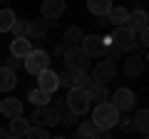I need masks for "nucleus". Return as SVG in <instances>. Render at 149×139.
I'll use <instances>...</instances> for the list:
<instances>
[{"label":"nucleus","instance_id":"f257e3e1","mask_svg":"<svg viewBox=\"0 0 149 139\" xmlns=\"http://www.w3.org/2000/svg\"><path fill=\"white\" fill-rule=\"evenodd\" d=\"M117 119H119V112L112 107L109 102H100V104H95L92 124H95L97 129H112V127H117Z\"/></svg>","mask_w":149,"mask_h":139},{"label":"nucleus","instance_id":"f03ea898","mask_svg":"<svg viewBox=\"0 0 149 139\" xmlns=\"http://www.w3.org/2000/svg\"><path fill=\"white\" fill-rule=\"evenodd\" d=\"M65 70L77 75V72H87L90 70V57L82 52V47H67L65 50Z\"/></svg>","mask_w":149,"mask_h":139},{"label":"nucleus","instance_id":"7ed1b4c3","mask_svg":"<svg viewBox=\"0 0 149 139\" xmlns=\"http://www.w3.org/2000/svg\"><path fill=\"white\" fill-rule=\"evenodd\" d=\"M22 67L30 72V75H40L42 70L50 67V52H45V50H30V52L22 57Z\"/></svg>","mask_w":149,"mask_h":139},{"label":"nucleus","instance_id":"20e7f679","mask_svg":"<svg viewBox=\"0 0 149 139\" xmlns=\"http://www.w3.org/2000/svg\"><path fill=\"white\" fill-rule=\"evenodd\" d=\"M109 42H112V35H85L80 47L87 57H102V52Z\"/></svg>","mask_w":149,"mask_h":139},{"label":"nucleus","instance_id":"39448f33","mask_svg":"<svg viewBox=\"0 0 149 139\" xmlns=\"http://www.w3.org/2000/svg\"><path fill=\"white\" fill-rule=\"evenodd\" d=\"M65 104H67V109L74 117H80V114H85L90 109V99H87L85 90H77V87H70L67 97H65Z\"/></svg>","mask_w":149,"mask_h":139},{"label":"nucleus","instance_id":"423d86ee","mask_svg":"<svg viewBox=\"0 0 149 139\" xmlns=\"http://www.w3.org/2000/svg\"><path fill=\"white\" fill-rule=\"evenodd\" d=\"M107 102H109V104L117 109V112H132L134 104H137V97H134L132 90H127V87H119V90H114L112 99H107Z\"/></svg>","mask_w":149,"mask_h":139},{"label":"nucleus","instance_id":"0eeeda50","mask_svg":"<svg viewBox=\"0 0 149 139\" xmlns=\"http://www.w3.org/2000/svg\"><path fill=\"white\" fill-rule=\"evenodd\" d=\"M112 42L117 45L122 52H127V50H132V52H134V47H137V35H134L127 25H119V27H114Z\"/></svg>","mask_w":149,"mask_h":139},{"label":"nucleus","instance_id":"6e6552de","mask_svg":"<svg viewBox=\"0 0 149 139\" xmlns=\"http://www.w3.org/2000/svg\"><path fill=\"white\" fill-rule=\"evenodd\" d=\"M32 119H35V127H52V124H60V112L55 107H35L32 112Z\"/></svg>","mask_w":149,"mask_h":139},{"label":"nucleus","instance_id":"1a4fd4ad","mask_svg":"<svg viewBox=\"0 0 149 139\" xmlns=\"http://www.w3.org/2000/svg\"><path fill=\"white\" fill-rule=\"evenodd\" d=\"M92 82H100V85H107V82H112L114 77H117V65L114 62H107V60H102L100 65H95V72H92Z\"/></svg>","mask_w":149,"mask_h":139},{"label":"nucleus","instance_id":"9d476101","mask_svg":"<svg viewBox=\"0 0 149 139\" xmlns=\"http://www.w3.org/2000/svg\"><path fill=\"white\" fill-rule=\"evenodd\" d=\"M57 87H60V82H57V72H55V70L47 67V70H42V72L37 75V90L52 95V92H57Z\"/></svg>","mask_w":149,"mask_h":139},{"label":"nucleus","instance_id":"9b49d317","mask_svg":"<svg viewBox=\"0 0 149 139\" xmlns=\"http://www.w3.org/2000/svg\"><path fill=\"white\" fill-rule=\"evenodd\" d=\"M42 20H57L65 13V0H42Z\"/></svg>","mask_w":149,"mask_h":139},{"label":"nucleus","instance_id":"f8f14e48","mask_svg":"<svg viewBox=\"0 0 149 139\" xmlns=\"http://www.w3.org/2000/svg\"><path fill=\"white\" fill-rule=\"evenodd\" d=\"M0 114H5L8 119L22 117V102L15 99V97H8V99H3V102H0Z\"/></svg>","mask_w":149,"mask_h":139},{"label":"nucleus","instance_id":"ddd939ff","mask_svg":"<svg viewBox=\"0 0 149 139\" xmlns=\"http://www.w3.org/2000/svg\"><path fill=\"white\" fill-rule=\"evenodd\" d=\"M124 25L129 27V30L134 32V35H137L139 30H144V27H147V13L142 10V8H137V10H132L127 15V22H124Z\"/></svg>","mask_w":149,"mask_h":139},{"label":"nucleus","instance_id":"4468645a","mask_svg":"<svg viewBox=\"0 0 149 139\" xmlns=\"http://www.w3.org/2000/svg\"><path fill=\"white\" fill-rule=\"evenodd\" d=\"M85 95H87V99H95L97 104L100 102H107L109 99V92H107V85H100V82H90V87L85 90Z\"/></svg>","mask_w":149,"mask_h":139},{"label":"nucleus","instance_id":"2eb2a0df","mask_svg":"<svg viewBox=\"0 0 149 139\" xmlns=\"http://www.w3.org/2000/svg\"><path fill=\"white\" fill-rule=\"evenodd\" d=\"M47 22L45 20H32V22H27V32H25V38L27 40H42L45 35H47Z\"/></svg>","mask_w":149,"mask_h":139},{"label":"nucleus","instance_id":"dca6fc26","mask_svg":"<svg viewBox=\"0 0 149 139\" xmlns=\"http://www.w3.org/2000/svg\"><path fill=\"white\" fill-rule=\"evenodd\" d=\"M82 38H85V32H82L77 25H72V27H67V30H65V35H62V45H65V47H80Z\"/></svg>","mask_w":149,"mask_h":139},{"label":"nucleus","instance_id":"f3484780","mask_svg":"<svg viewBox=\"0 0 149 139\" xmlns=\"http://www.w3.org/2000/svg\"><path fill=\"white\" fill-rule=\"evenodd\" d=\"M142 70H144V57L142 55H132V57L124 60V75L127 77H137Z\"/></svg>","mask_w":149,"mask_h":139},{"label":"nucleus","instance_id":"a211bd4d","mask_svg":"<svg viewBox=\"0 0 149 139\" xmlns=\"http://www.w3.org/2000/svg\"><path fill=\"white\" fill-rule=\"evenodd\" d=\"M17 85V75L8 67H0V92H13Z\"/></svg>","mask_w":149,"mask_h":139},{"label":"nucleus","instance_id":"6ab92c4d","mask_svg":"<svg viewBox=\"0 0 149 139\" xmlns=\"http://www.w3.org/2000/svg\"><path fill=\"white\" fill-rule=\"evenodd\" d=\"M30 50H32V42H30L27 38H15V40L10 42V55H13V57H20V60H22Z\"/></svg>","mask_w":149,"mask_h":139},{"label":"nucleus","instance_id":"aec40b11","mask_svg":"<svg viewBox=\"0 0 149 139\" xmlns=\"http://www.w3.org/2000/svg\"><path fill=\"white\" fill-rule=\"evenodd\" d=\"M27 129H30V122H27V119H22V117H15V119H10L8 134H10V137H25Z\"/></svg>","mask_w":149,"mask_h":139},{"label":"nucleus","instance_id":"412c9836","mask_svg":"<svg viewBox=\"0 0 149 139\" xmlns=\"http://www.w3.org/2000/svg\"><path fill=\"white\" fill-rule=\"evenodd\" d=\"M112 8V0H87V10L97 17H104Z\"/></svg>","mask_w":149,"mask_h":139},{"label":"nucleus","instance_id":"4be33fe9","mask_svg":"<svg viewBox=\"0 0 149 139\" xmlns=\"http://www.w3.org/2000/svg\"><path fill=\"white\" fill-rule=\"evenodd\" d=\"M127 15H129V10L127 8H109V13H107V22H112L114 27H119V25H124L127 22Z\"/></svg>","mask_w":149,"mask_h":139},{"label":"nucleus","instance_id":"5701e85b","mask_svg":"<svg viewBox=\"0 0 149 139\" xmlns=\"http://www.w3.org/2000/svg\"><path fill=\"white\" fill-rule=\"evenodd\" d=\"M27 99H30L32 107H47V102H50V95L42 90H30L27 92Z\"/></svg>","mask_w":149,"mask_h":139},{"label":"nucleus","instance_id":"b1692460","mask_svg":"<svg viewBox=\"0 0 149 139\" xmlns=\"http://www.w3.org/2000/svg\"><path fill=\"white\" fill-rule=\"evenodd\" d=\"M13 22H15V13L8 10V8H3V10H0V32H10Z\"/></svg>","mask_w":149,"mask_h":139},{"label":"nucleus","instance_id":"393cba45","mask_svg":"<svg viewBox=\"0 0 149 139\" xmlns=\"http://www.w3.org/2000/svg\"><path fill=\"white\" fill-rule=\"evenodd\" d=\"M134 129H139L142 134H147V129H149V112L147 109H139L137 112V117H134Z\"/></svg>","mask_w":149,"mask_h":139},{"label":"nucleus","instance_id":"a878e982","mask_svg":"<svg viewBox=\"0 0 149 139\" xmlns=\"http://www.w3.org/2000/svg\"><path fill=\"white\" fill-rule=\"evenodd\" d=\"M90 82H92L90 72H77V75L72 77V87H77V90H87V87H90Z\"/></svg>","mask_w":149,"mask_h":139},{"label":"nucleus","instance_id":"bb28decb","mask_svg":"<svg viewBox=\"0 0 149 139\" xmlns=\"http://www.w3.org/2000/svg\"><path fill=\"white\" fill-rule=\"evenodd\" d=\"M119 55H122V50H119L114 42H109V45L104 47V52H102V57H104L107 62H114V60H119Z\"/></svg>","mask_w":149,"mask_h":139},{"label":"nucleus","instance_id":"cd10ccee","mask_svg":"<svg viewBox=\"0 0 149 139\" xmlns=\"http://www.w3.org/2000/svg\"><path fill=\"white\" fill-rule=\"evenodd\" d=\"M10 32L15 35V38H25V32H27V20H20V17H15V22H13Z\"/></svg>","mask_w":149,"mask_h":139},{"label":"nucleus","instance_id":"c85d7f7f","mask_svg":"<svg viewBox=\"0 0 149 139\" xmlns=\"http://www.w3.org/2000/svg\"><path fill=\"white\" fill-rule=\"evenodd\" d=\"M25 139H50V134L45 132L42 127H30L27 134H25Z\"/></svg>","mask_w":149,"mask_h":139},{"label":"nucleus","instance_id":"c756f323","mask_svg":"<svg viewBox=\"0 0 149 139\" xmlns=\"http://www.w3.org/2000/svg\"><path fill=\"white\" fill-rule=\"evenodd\" d=\"M95 124H92V119H87V122H82L80 124V127H77V134H80V137H87V139H90V134L92 132H95Z\"/></svg>","mask_w":149,"mask_h":139},{"label":"nucleus","instance_id":"7c9ffc66","mask_svg":"<svg viewBox=\"0 0 149 139\" xmlns=\"http://www.w3.org/2000/svg\"><path fill=\"white\" fill-rule=\"evenodd\" d=\"M117 127L122 129V132H132V129H134V117H119L117 119Z\"/></svg>","mask_w":149,"mask_h":139},{"label":"nucleus","instance_id":"2f4dec72","mask_svg":"<svg viewBox=\"0 0 149 139\" xmlns=\"http://www.w3.org/2000/svg\"><path fill=\"white\" fill-rule=\"evenodd\" d=\"M72 72H67V70H65V72H60V75H57V82H60V87H67V90H70V87H72Z\"/></svg>","mask_w":149,"mask_h":139},{"label":"nucleus","instance_id":"473e14b6","mask_svg":"<svg viewBox=\"0 0 149 139\" xmlns=\"http://www.w3.org/2000/svg\"><path fill=\"white\" fill-rule=\"evenodd\" d=\"M3 67H8V70H13V72H17V70L22 67V60H20V57H13V55H10V57L5 60V65H3Z\"/></svg>","mask_w":149,"mask_h":139},{"label":"nucleus","instance_id":"72a5a7b5","mask_svg":"<svg viewBox=\"0 0 149 139\" xmlns=\"http://www.w3.org/2000/svg\"><path fill=\"white\" fill-rule=\"evenodd\" d=\"M60 122H62V124H67V127H74V122H77V119H74V114L70 112V109H65V112L60 114Z\"/></svg>","mask_w":149,"mask_h":139},{"label":"nucleus","instance_id":"f704fd0d","mask_svg":"<svg viewBox=\"0 0 149 139\" xmlns=\"http://www.w3.org/2000/svg\"><path fill=\"white\" fill-rule=\"evenodd\" d=\"M90 139H112V134H109V129H95L90 134Z\"/></svg>","mask_w":149,"mask_h":139},{"label":"nucleus","instance_id":"c9c22d12","mask_svg":"<svg viewBox=\"0 0 149 139\" xmlns=\"http://www.w3.org/2000/svg\"><path fill=\"white\" fill-rule=\"evenodd\" d=\"M147 42H149V32H147V27H144V30H139V52L147 47Z\"/></svg>","mask_w":149,"mask_h":139},{"label":"nucleus","instance_id":"e433bc0d","mask_svg":"<svg viewBox=\"0 0 149 139\" xmlns=\"http://www.w3.org/2000/svg\"><path fill=\"white\" fill-rule=\"evenodd\" d=\"M55 109H57V112L62 114L65 109H67V104H65V99H55Z\"/></svg>","mask_w":149,"mask_h":139},{"label":"nucleus","instance_id":"4c0bfd02","mask_svg":"<svg viewBox=\"0 0 149 139\" xmlns=\"http://www.w3.org/2000/svg\"><path fill=\"white\" fill-rule=\"evenodd\" d=\"M65 50H67V47L60 42V45H55V47H52V52H55V55H65Z\"/></svg>","mask_w":149,"mask_h":139},{"label":"nucleus","instance_id":"58836bf2","mask_svg":"<svg viewBox=\"0 0 149 139\" xmlns=\"http://www.w3.org/2000/svg\"><path fill=\"white\" fill-rule=\"evenodd\" d=\"M10 134H8V129H0V139H8Z\"/></svg>","mask_w":149,"mask_h":139},{"label":"nucleus","instance_id":"ea45409f","mask_svg":"<svg viewBox=\"0 0 149 139\" xmlns=\"http://www.w3.org/2000/svg\"><path fill=\"white\" fill-rule=\"evenodd\" d=\"M50 139H52V137H50ZM55 139H67V137H55Z\"/></svg>","mask_w":149,"mask_h":139},{"label":"nucleus","instance_id":"a19ab883","mask_svg":"<svg viewBox=\"0 0 149 139\" xmlns=\"http://www.w3.org/2000/svg\"><path fill=\"white\" fill-rule=\"evenodd\" d=\"M8 139H22V137H8Z\"/></svg>","mask_w":149,"mask_h":139},{"label":"nucleus","instance_id":"79ce46f5","mask_svg":"<svg viewBox=\"0 0 149 139\" xmlns=\"http://www.w3.org/2000/svg\"><path fill=\"white\" fill-rule=\"evenodd\" d=\"M77 139H87V137H80V134H77Z\"/></svg>","mask_w":149,"mask_h":139}]
</instances>
